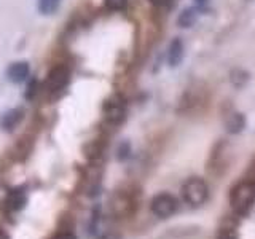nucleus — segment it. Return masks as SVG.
Masks as SVG:
<instances>
[{"mask_svg": "<svg viewBox=\"0 0 255 239\" xmlns=\"http://www.w3.org/2000/svg\"><path fill=\"white\" fill-rule=\"evenodd\" d=\"M230 206L238 215L249 214L255 206V183L251 180H244L231 188Z\"/></svg>", "mask_w": 255, "mask_h": 239, "instance_id": "obj_1", "label": "nucleus"}, {"mask_svg": "<svg viewBox=\"0 0 255 239\" xmlns=\"http://www.w3.org/2000/svg\"><path fill=\"white\" fill-rule=\"evenodd\" d=\"M182 198L191 207H199L209 198V187L201 177H190L182 185Z\"/></svg>", "mask_w": 255, "mask_h": 239, "instance_id": "obj_2", "label": "nucleus"}, {"mask_svg": "<svg viewBox=\"0 0 255 239\" xmlns=\"http://www.w3.org/2000/svg\"><path fill=\"white\" fill-rule=\"evenodd\" d=\"M177 199L171 193H158L150 203V209L158 219H169L177 211Z\"/></svg>", "mask_w": 255, "mask_h": 239, "instance_id": "obj_3", "label": "nucleus"}, {"mask_svg": "<svg viewBox=\"0 0 255 239\" xmlns=\"http://www.w3.org/2000/svg\"><path fill=\"white\" fill-rule=\"evenodd\" d=\"M69 69L66 66H56L50 70L48 74V80H46V85L50 88V91L56 93V91H61L66 88V85L69 83Z\"/></svg>", "mask_w": 255, "mask_h": 239, "instance_id": "obj_4", "label": "nucleus"}, {"mask_svg": "<svg viewBox=\"0 0 255 239\" xmlns=\"http://www.w3.org/2000/svg\"><path fill=\"white\" fill-rule=\"evenodd\" d=\"M135 207H137V204H135V201L132 199V196L126 195V193H118L114 201H112V211H114V214L120 215V217H128V215H131Z\"/></svg>", "mask_w": 255, "mask_h": 239, "instance_id": "obj_5", "label": "nucleus"}, {"mask_svg": "<svg viewBox=\"0 0 255 239\" xmlns=\"http://www.w3.org/2000/svg\"><path fill=\"white\" fill-rule=\"evenodd\" d=\"M104 112H106V118L110 123H122L125 120V104L118 99H110L106 106H104Z\"/></svg>", "mask_w": 255, "mask_h": 239, "instance_id": "obj_6", "label": "nucleus"}, {"mask_svg": "<svg viewBox=\"0 0 255 239\" xmlns=\"http://www.w3.org/2000/svg\"><path fill=\"white\" fill-rule=\"evenodd\" d=\"M27 203V195L26 191H24L22 188H14L11 190L10 193H8L6 196V201H5V206L8 211L11 212H18L21 211L24 206H26Z\"/></svg>", "mask_w": 255, "mask_h": 239, "instance_id": "obj_7", "label": "nucleus"}, {"mask_svg": "<svg viewBox=\"0 0 255 239\" xmlns=\"http://www.w3.org/2000/svg\"><path fill=\"white\" fill-rule=\"evenodd\" d=\"M6 77L13 83H21L29 77V64L26 61L13 62L6 70Z\"/></svg>", "mask_w": 255, "mask_h": 239, "instance_id": "obj_8", "label": "nucleus"}, {"mask_svg": "<svg viewBox=\"0 0 255 239\" xmlns=\"http://www.w3.org/2000/svg\"><path fill=\"white\" fill-rule=\"evenodd\" d=\"M22 117H24L22 109H19V107L11 109V110L5 112L2 118H0V126H2V129H5V131H11L13 127H16V124H19Z\"/></svg>", "mask_w": 255, "mask_h": 239, "instance_id": "obj_9", "label": "nucleus"}, {"mask_svg": "<svg viewBox=\"0 0 255 239\" xmlns=\"http://www.w3.org/2000/svg\"><path fill=\"white\" fill-rule=\"evenodd\" d=\"M183 54H185V51H183L182 40L174 38L169 45V50H167V64H169L171 67H177L183 59Z\"/></svg>", "mask_w": 255, "mask_h": 239, "instance_id": "obj_10", "label": "nucleus"}, {"mask_svg": "<svg viewBox=\"0 0 255 239\" xmlns=\"http://www.w3.org/2000/svg\"><path fill=\"white\" fill-rule=\"evenodd\" d=\"M225 126L230 134H239V132H243V129L246 127V118L243 114H231L227 118Z\"/></svg>", "mask_w": 255, "mask_h": 239, "instance_id": "obj_11", "label": "nucleus"}, {"mask_svg": "<svg viewBox=\"0 0 255 239\" xmlns=\"http://www.w3.org/2000/svg\"><path fill=\"white\" fill-rule=\"evenodd\" d=\"M61 5V0H38V11L42 14H54Z\"/></svg>", "mask_w": 255, "mask_h": 239, "instance_id": "obj_12", "label": "nucleus"}, {"mask_svg": "<svg viewBox=\"0 0 255 239\" xmlns=\"http://www.w3.org/2000/svg\"><path fill=\"white\" fill-rule=\"evenodd\" d=\"M196 21V13L193 8H188V10H183L179 16V26L180 27H190V26H193V22Z\"/></svg>", "mask_w": 255, "mask_h": 239, "instance_id": "obj_13", "label": "nucleus"}, {"mask_svg": "<svg viewBox=\"0 0 255 239\" xmlns=\"http://www.w3.org/2000/svg\"><path fill=\"white\" fill-rule=\"evenodd\" d=\"M126 2L128 0H106V5L107 8H110V10H123V8L126 6Z\"/></svg>", "mask_w": 255, "mask_h": 239, "instance_id": "obj_14", "label": "nucleus"}, {"mask_svg": "<svg viewBox=\"0 0 255 239\" xmlns=\"http://www.w3.org/2000/svg\"><path fill=\"white\" fill-rule=\"evenodd\" d=\"M217 239H238V235L233 228H222Z\"/></svg>", "mask_w": 255, "mask_h": 239, "instance_id": "obj_15", "label": "nucleus"}, {"mask_svg": "<svg viewBox=\"0 0 255 239\" xmlns=\"http://www.w3.org/2000/svg\"><path fill=\"white\" fill-rule=\"evenodd\" d=\"M131 153V147L128 142H123L122 145L118 147V159H126L128 156H129Z\"/></svg>", "mask_w": 255, "mask_h": 239, "instance_id": "obj_16", "label": "nucleus"}, {"mask_svg": "<svg viewBox=\"0 0 255 239\" xmlns=\"http://www.w3.org/2000/svg\"><path fill=\"white\" fill-rule=\"evenodd\" d=\"M37 94V80H32V83L27 86V93H26V98L27 99H34V96Z\"/></svg>", "mask_w": 255, "mask_h": 239, "instance_id": "obj_17", "label": "nucleus"}, {"mask_svg": "<svg viewBox=\"0 0 255 239\" xmlns=\"http://www.w3.org/2000/svg\"><path fill=\"white\" fill-rule=\"evenodd\" d=\"M53 239H77V236L70 231H64V233H58Z\"/></svg>", "mask_w": 255, "mask_h": 239, "instance_id": "obj_18", "label": "nucleus"}, {"mask_svg": "<svg viewBox=\"0 0 255 239\" xmlns=\"http://www.w3.org/2000/svg\"><path fill=\"white\" fill-rule=\"evenodd\" d=\"M150 3H153V5H156V6H163V5H167L171 2V0H148Z\"/></svg>", "mask_w": 255, "mask_h": 239, "instance_id": "obj_19", "label": "nucleus"}, {"mask_svg": "<svg viewBox=\"0 0 255 239\" xmlns=\"http://www.w3.org/2000/svg\"><path fill=\"white\" fill-rule=\"evenodd\" d=\"M0 239H8V236L5 233H0Z\"/></svg>", "mask_w": 255, "mask_h": 239, "instance_id": "obj_20", "label": "nucleus"}, {"mask_svg": "<svg viewBox=\"0 0 255 239\" xmlns=\"http://www.w3.org/2000/svg\"><path fill=\"white\" fill-rule=\"evenodd\" d=\"M196 2H198V3H206L207 0H196Z\"/></svg>", "mask_w": 255, "mask_h": 239, "instance_id": "obj_21", "label": "nucleus"}]
</instances>
